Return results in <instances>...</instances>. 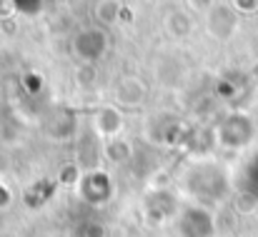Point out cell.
Returning a JSON list of instances; mask_svg holds the SVG:
<instances>
[{
	"label": "cell",
	"mask_w": 258,
	"mask_h": 237,
	"mask_svg": "<svg viewBox=\"0 0 258 237\" xmlns=\"http://www.w3.org/2000/svg\"><path fill=\"white\" fill-rule=\"evenodd\" d=\"M76 45H78L81 55L95 58V55L103 53V48H105V38H103V33H98V30H86V33L76 40Z\"/></svg>",
	"instance_id": "1"
}]
</instances>
